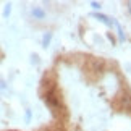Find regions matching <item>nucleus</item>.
I'll list each match as a JSON object with an SVG mask.
<instances>
[{
  "mask_svg": "<svg viewBox=\"0 0 131 131\" xmlns=\"http://www.w3.org/2000/svg\"><path fill=\"white\" fill-rule=\"evenodd\" d=\"M88 68H89V71L94 73V74H102L104 68H105V63L102 60H99V58H89Z\"/></svg>",
  "mask_w": 131,
  "mask_h": 131,
  "instance_id": "obj_1",
  "label": "nucleus"
},
{
  "mask_svg": "<svg viewBox=\"0 0 131 131\" xmlns=\"http://www.w3.org/2000/svg\"><path fill=\"white\" fill-rule=\"evenodd\" d=\"M10 13H12V3H7V5H5V8H3V16L5 18L10 16Z\"/></svg>",
  "mask_w": 131,
  "mask_h": 131,
  "instance_id": "obj_7",
  "label": "nucleus"
},
{
  "mask_svg": "<svg viewBox=\"0 0 131 131\" xmlns=\"http://www.w3.org/2000/svg\"><path fill=\"white\" fill-rule=\"evenodd\" d=\"M113 26L117 28V32H118V41H120V42H123V41H125V34H123L122 26H120V24H118L117 21H115V19H113Z\"/></svg>",
  "mask_w": 131,
  "mask_h": 131,
  "instance_id": "obj_5",
  "label": "nucleus"
},
{
  "mask_svg": "<svg viewBox=\"0 0 131 131\" xmlns=\"http://www.w3.org/2000/svg\"><path fill=\"white\" fill-rule=\"evenodd\" d=\"M125 7L128 8V12H129V15H131V0H128V2H125Z\"/></svg>",
  "mask_w": 131,
  "mask_h": 131,
  "instance_id": "obj_10",
  "label": "nucleus"
},
{
  "mask_svg": "<svg viewBox=\"0 0 131 131\" xmlns=\"http://www.w3.org/2000/svg\"><path fill=\"white\" fill-rule=\"evenodd\" d=\"M26 120H28V122L31 120V110H26Z\"/></svg>",
  "mask_w": 131,
  "mask_h": 131,
  "instance_id": "obj_11",
  "label": "nucleus"
},
{
  "mask_svg": "<svg viewBox=\"0 0 131 131\" xmlns=\"http://www.w3.org/2000/svg\"><path fill=\"white\" fill-rule=\"evenodd\" d=\"M117 107L120 110H126V112H131V94L129 92H122L118 95V104Z\"/></svg>",
  "mask_w": 131,
  "mask_h": 131,
  "instance_id": "obj_2",
  "label": "nucleus"
},
{
  "mask_svg": "<svg viewBox=\"0 0 131 131\" xmlns=\"http://www.w3.org/2000/svg\"><path fill=\"white\" fill-rule=\"evenodd\" d=\"M91 7H92V8H94V10H99V8H100V7H102V5H100V3H99V2H91Z\"/></svg>",
  "mask_w": 131,
  "mask_h": 131,
  "instance_id": "obj_8",
  "label": "nucleus"
},
{
  "mask_svg": "<svg viewBox=\"0 0 131 131\" xmlns=\"http://www.w3.org/2000/svg\"><path fill=\"white\" fill-rule=\"evenodd\" d=\"M0 89H7V86H5V81H2V79H0Z\"/></svg>",
  "mask_w": 131,
  "mask_h": 131,
  "instance_id": "obj_12",
  "label": "nucleus"
},
{
  "mask_svg": "<svg viewBox=\"0 0 131 131\" xmlns=\"http://www.w3.org/2000/svg\"><path fill=\"white\" fill-rule=\"evenodd\" d=\"M31 16L34 19H37V21H42V19H45L47 13H45V10L42 7H32L31 8Z\"/></svg>",
  "mask_w": 131,
  "mask_h": 131,
  "instance_id": "obj_4",
  "label": "nucleus"
},
{
  "mask_svg": "<svg viewBox=\"0 0 131 131\" xmlns=\"http://www.w3.org/2000/svg\"><path fill=\"white\" fill-rule=\"evenodd\" d=\"M107 37H108V41H110V42H112V45H115V42H117V41H115V37L112 36V34H110V32H108V34H107Z\"/></svg>",
  "mask_w": 131,
  "mask_h": 131,
  "instance_id": "obj_9",
  "label": "nucleus"
},
{
  "mask_svg": "<svg viewBox=\"0 0 131 131\" xmlns=\"http://www.w3.org/2000/svg\"><path fill=\"white\" fill-rule=\"evenodd\" d=\"M52 36H53L52 32H45L44 34V37H42V47H49L50 41H52Z\"/></svg>",
  "mask_w": 131,
  "mask_h": 131,
  "instance_id": "obj_6",
  "label": "nucleus"
},
{
  "mask_svg": "<svg viewBox=\"0 0 131 131\" xmlns=\"http://www.w3.org/2000/svg\"><path fill=\"white\" fill-rule=\"evenodd\" d=\"M89 16L95 18L97 21H100L102 24H105L107 28H112L113 26V18H110V16H107V15H104V13H91Z\"/></svg>",
  "mask_w": 131,
  "mask_h": 131,
  "instance_id": "obj_3",
  "label": "nucleus"
}]
</instances>
